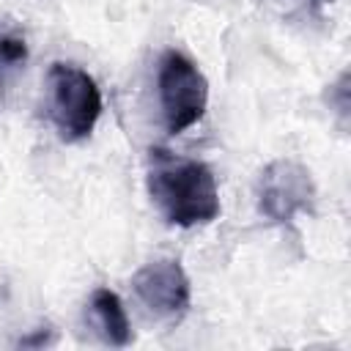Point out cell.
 Segmentation results:
<instances>
[{
  "label": "cell",
  "mask_w": 351,
  "mask_h": 351,
  "mask_svg": "<svg viewBox=\"0 0 351 351\" xmlns=\"http://www.w3.org/2000/svg\"><path fill=\"white\" fill-rule=\"evenodd\" d=\"M148 192L167 225L192 228L219 217V189L208 165L170 154L167 148L148 151Z\"/></svg>",
  "instance_id": "cell-1"
},
{
  "label": "cell",
  "mask_w": 351,
  "mask_h": 351,
  "mask_svg": "<svg viewBox=\"0 0 351 351\" xmlns=\"http://www.w3.org/2000/svg\"><path fill=\"white\" fill-rule=\"evenodd\" d=\"M47 112L63 143L85 140L101 115L96 80L74 63H52L47 71Z\"/></svg>",
  "instance_id": "cell-2"
},
{
  "label": "cell",
  "mask_w": 351,
  "mask_h": 351,
  "mask_svg": "<svg viewBox=\"0 0 351 351\" xmlns=\"http://www.w3.org/2000/svg\"><path fill=\"white\" fill-rule=\"evenodd\" d=\"M156 93L162 121L170 134H181L184 129L195 126L208 107V80L186 55L176 49H167L159 58Z\"/></svg>",
  "instance_id": "cell-3"
},
{
  "label": "cell",
  "mask_w": 351,
  "mask_h": 351,
  "mask_svg": "<svg viewBox=\"0 0 351 351\" xmlns=\"http://www.w3.org/2000/svg\"><path fill=\"white\" fill-rule=\"evenodd\" d=\"M255 197H258V211L266 219L282 225V222H291L296 214L313 208L315 184L310 170L302 162L274 159L261 170Z\"/></svg>",
  "instance_id": "cell-4"
},
{
  "label": "cell",
  "mask_w": 351,
  "mask_h": 351,
  "mask_svg": "<svg viewBox=\"0 0 351 351\" xmlns=\"http://www.w3.org/2000/svg\"><path fill=\"white\" fill-rule=\"evenodd\" d=\"M132 288L143 307L165 321H181L192 302V285L184 266L173 258H156L140 266L132 277Z\"/></svg>",
  "instance_id": "cell-5"
},
{
  "label": "cell",
  "mask_w": 351,
  "mask_h": 351,
  "mask_svg": "<svg viewBox=\"0 0 351 351\" xmlns=\"http://www.w3.org/2000/svg\"><path fill=\"white\" fill-rule=\"evenodd\" d=\"M88 321L90 326L99 332V337L110 346H129L134 340L132 335V326H129V318H126V310L118 299L115 291L110 288H96L90 293V302H88Z\"/></svg>",
  "instance_id": "cell-6"
},
{
  "label": "cell",
  "mask_w": 351,
  "mask_h": 351,
  "mask_svg": "<svg viewBox=\"0 0 351 351\" xmlns=\"http://www.w3.org/2000/svg\"><path fill=\"white\" fill-rule=\"evenodd\" d=\"M25 60H27V44H25V38L8 36V33L0 36V99H3V90H5L8 80H11V74L19 66H25Z\"/></svg>",
  "instance_id": "cell-7"
},
{
  "label": "cell",
  "mask_w": 351,
  "mask_h": 351,
  "mask_svg": "<svg viewBox=\"0 0 351 351\" xmlns=\"http://www.w3.org/2000/svg\"><path fill=\"white\" fill-rule=\"evenodd\" d=\"M313 3H324V0H313Z\"/></svg>",
  "instance_id": "cell-8"
}]
</instances>
